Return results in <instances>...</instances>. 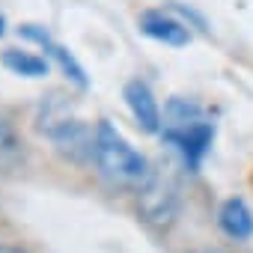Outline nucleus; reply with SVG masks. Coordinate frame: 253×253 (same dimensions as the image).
<instances>
[{"instance_id":"1","label":"nucleus","mask_w":253,"mask_h":253,"mask_svg":"<svg viewBox=\"0 0 253 253\" xmlns=\"http://www.w3.org/2000/svg\"><path fill=\"white\" fill-rule=\"evenodd\" d=\"M92 161H95L98 173H101L113 188L140 191L143 182H146L149 173H152L146 155H140L128 140L122 137V131L116 128L113 122H107V119H101V122L95 125Z\"/></svg>"},{"instance_id":"2","label":"nucleus","mask_w":253,"mask_h":253,"mask_svg":"<svg viewBox=\"0 0 253 253\" xmlns=\"http://www.w3.org/2000/svg\"><path fill=\"white\" fill-rule=\"evenodd\" d=\"M179 209H182V194H179L176 176L167 167H155L143 182V188L137 191L140 217L155 229H167L179 217Z\"/></svg>"},{"instance_id":"3","label":"nucleus","mask_w":253,"mask_h":253,"mask_svg":"<svg viewBox=\"0 0 253 253\" xmlns=\"http://www.w3.org/2000/svg\"><path fill=\"white\" fill-rule=\"evenodd\" d=\"M214 122L211 119H203V122H194V125H185V128H173V125H164L158 131L161 140L182 158V164L191 170V173H200L211 143H214Z\"/></svg>"},{"instance_id":"4","label":"nucleus","mask_w":253,"mask_h":253,"mask_svg":"<svg viewBox=\"0 0 253 253\" xmlns=\"http://www.w3.org/2000/svg\"><path fill=\"white\" fill-rule=\"evenodd\" d=\"M39 128L51 137V143H54V146L69 158V161L84 164V161H89V158H92L95 131H89L81 119H72L69 113H60V116L45 113V119H42Z\"/></svg>"},{"instance_id":"5","label":"nucleus","mask_w":253,"mask_h":253,"mask_svg":"<svg viewBox=\"0 0 253 253\" xmlns=\"http://www.w3.org/2000/svg\"><path fill=\"white\" fill-rule=\"evenodd\" d=\"M21 36H24V39H30V42H36V45H39V48H42V51L57 63V69L66 75V81H72L78 89H86V86H89V78H86L84 66L78 63V57H75L66 45L54 42L48 30H42L39 24H24V27H21Z\"/></svg>"},{"instance_id":"6","label":"nucleus","mask_w":253,"mask_h":253,"mask_svg":"<svg viewBox=\"0 0 253 253\" xmlns=\"http://www.w3.org/2000/svg\"><path fill=\"white\" fill-rule=\"evenodd\" d=\"M122 98H125V104H128V110H131V116H134V122L140 125V128L146 131V134H158L161 131V107H158V98H155V92L149 89V84H143V81H128L125 84V89H122Z\"/></svg>"},{"instance_id":"7","label":"nucleus","mask_w":253,"mask_h":253,"mask_svg":"<svg viewBox=\"0 0 253 253\" xmlns=\"http://www.w3.org/2000/svg\"><path fill=\"white\" fill-rule=\"evenodd\" d=\"M140 30H143L149 39L164 42V45H170V48H182V45L191 42V30H188L179 18L167 15L164 9H149V12H143Z\"/></svg>"},{"instance_id":"8","label":"nucleus","mask_w":253,"mask_h":253,"mask_svg":"<svg viewBox=\"0 0 253 253\" xmlns=\"http://www.w3.org/2000/svg\"><path fill=\"white\" fill-rule=\"evenodd\" d=\"M217 229L232 241H250L253 238V209L241 197H229L217 209Z\"/></svg>"},{"instance_id":"9","label":"nucleus","mask_w":253,"mask_h":253,"mask_svg":"<svg viewBox=\"0 0 253 253\" xmlns=\"http://www.w3.org/2000/svg\"><path fill=\"white\" fill-rule=\"evenodd\" d=\"M0 63H3L12 75H21V78H45L51 72V63L45 57L21 51V48H6L0 54Z\"/></svg>"},{"instance_id":"10","label":"nucleus","mask_w":253,"mask_h":253,"mask_svg":"<svg viewBox=\"0 0 253 253\" xmlns=\"http://www.w3.org/2000/svg\"><path fill=\"white\" fill-rule=\"evenodd\" d=\"M164 116H167V125H173V128H185V125L209 119L203 104H197L194 98H182V95H173L164 104ZM161 128H164V125H161Z\"/></svg>"},{"instance_id":"11","label":"nucleus","mask_w":253,"mask_h":253,"mask_svg":"<svg viewBox=\"0 0 253 253\" xmlns=\"http://www.w3.org/2000/svg\"><path fill=\"white\" fill-rule=\"evenodd\" d=\"M0 253H24L21 247H9V244H0Z\"/></svg>"},{"instance_id":"12","label":"nucleus","mask_w":253,"mask_h":253,"mask_svg":"<svg viewBox=\"0 0 253 253\" xmlns=\"http://www.w3.org/2000/svg\"><path fill=\"white\" fill-rule=\"evenodd\" d=\"M3 33H6V18L0 15V36H3Z\"/></svg>"},{"instance_id":"13","label":"nucleus","mask_w":253,"mask_h":253,"mask_svg":"<svg viewBox=\"0 0 253 253\" xmlns=\"http://www.w3.org/2000/svg\"><path fill=\"white\" fill-rule=\"evenodd\" d=\"M197 253H226V250H214V247H206V250H197Z\"/></svg>"}]
</instances>
